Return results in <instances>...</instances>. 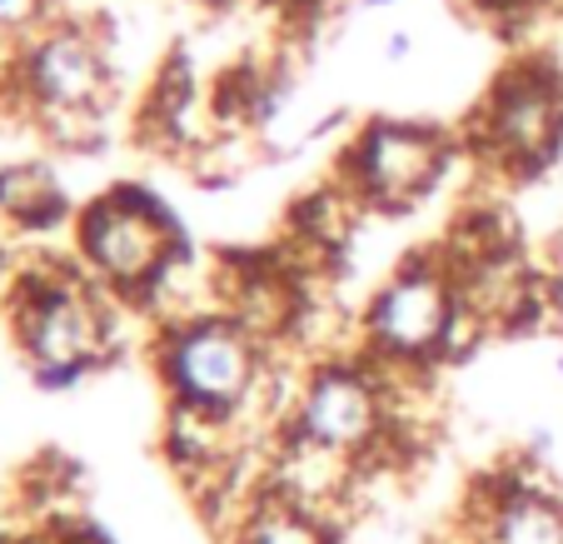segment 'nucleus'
<instances>
[{"label": "nucleus", "instance_id": "nucleus-1", "mask_svg": "<svg viewBox=\"0 0 563 544\" xmlns=\"http://www.w3.org/2000/svg\"><path fill=\"white\" fill-rule=\"evenodd\" d=\"M115 300L80 265L35 260L5 295V320L41 390H70L115 355Z\"/></svg>", "mask_w": 563, "mask_h": 544}, {"label": "nucleus", "instance_id": "nucleus-2", "mask_svg": "<svg viewBox=\"0 0 563 544\" xmlns=\"http://www.w3.org/2000/svg\"><path fill=\"white\" fill-rule=\"evenodd\" d=\"M489 340L459 300L454 270L439 250H419L369 295L360 315V350L389 370H419L454 365Z\"/></svg>", "mask_w": 563, "mask_h": 544}, {"label": "nucleus", "instance_id": "nucleus-3", "mask_svg": "<svg viewBox=\"0 0 563 544\" xmlns=\"http://www.w3.org/2000/svg\"><path fill=\"white\" fill-rule=\"evenodd\" d=\"M75 260L115 300L145 309L155 290L195 260V240L150 185L120 181L75 210Z\"/></svg>", "mask_w": 563, "mask_h": 544}, {"label": "nucleus", "instance_id": "nucleus-4", "mask_svg": "<svg viewBox=\"0 0 563 544\" xmlns=\"http://www.w3.org/2000/svg\"><path fill=\"white\" fill-rule=\"evenodd\" d=\"M150 355H155L159 390L175 410L234 420L245 429V415L269 370V345L255 340L234 315L210 309L195 320L165 325V330H155Z\"/></svg>", "mask_w": 563, "mask_h": 544}, {"label": "nucleus", "instance_id": "nucleus-5", "mask_svg": "<svg viewBox=\"0 0 563 544\" xmlns=\"http://www.w3.org/2000/svg\"><path fill=\"white\" fill-rule=\"evenodd\" d=\"M459 140L429 120L374 116L344 140L334 181L374 215H409L444 185Z\"/></svg>", "mask_w": 563, "mask_h": 544}, {"label": "nucleus", "instance_id": "nucleus-6", "mask_svg": "<svg viewBox=\"0 0 563 544\" xmlns=\"http://www.w3.org/2000/svg\"><path fill=\"white\" fill-rule=\"evenodd\" d=\"M468 140L514 181H539L563 155V70L543 55L514 61L478 106Z\"/></svg>", "mask_w": 563, "mask_h": 544}, {"label": "nucleus", "instance_id": "nucleus-7", "mask_svg": "<svg viewBox=\"0 0 563 544\" xmlns=\"http://www.w3.org/2000/svg\"><path fill=\"white\" fill-rule=\"evenodd\" d=\"M289 435L330 449L344 459H379L394 449V420H389V390L384 370L369 355H324L309 365L305 384L289 410ZM399 455V449H394Z\"/></svg>", "mask_w": 563, "mask_h": 544}, {"label": "nucleus", "instance_id": "nucleus-8", "mask_svg": "<svg viewBox=\"0 0 563 544\" xmlns=\"http://www.w3.org/2000/svg\"><path fill=\"white\" fill-rule=\"evenodd\" d=\"M11 75L41 126L55 116H106L110 61L96 35L80 25H55V31L31 35L15 51Z\"/></svg>", "mask_w": 563, "mask_h": 544}, {"label": "nucleus", "instance_id": "nucleus-9", "mask_svg": "<svg viewBox=\"0 0 563 544\" xmlns=\"http://www.w3.org/2000/svg\"><path fill=\"white\" fill-rule=\"evenodd\" d=\"M468 544H563V494L533 465L478 480L468 494Z\"/></svg>", "mask_w": 563, "mask_h": 544}, {"label": "nucleus", "instance_id": "nucleus-10", "mask_svg": "<svg viewBox=\"0 0 563 544\" xmlns=\"http://www.w3.org/2000/svg\"><path fill=\"white\" fill-rule=\"evenodd\" d=\"M0 220L21 236H51L60 225H75L70 195L60 191L51 165H5L0 171Z\"/></svg>", "mask_w": 563, "mask_h": 544}, {"label": "nucleus", "instance_id": "nucleus-11", "mask_svg": "<svg viewBox=\"0 0 563 544\" xmlns=\"http://www.w3.org/2000/svg\"><path fill=\"white\" fill-rule=\"evenodd\" d=\"M230 544H340V534L330 514L305 510L265 485L250 500V510L230 524Z\"/></svg>", "mask_w": 563, "mask_h": 544}, {"label": "nucleus", "instance_id": "nucleus-12", "mask_svg": "<svg viewBox=\"0 0 563 544\" xmlns=\"http://www.w3.org/2000/svg\"><path fill=\"white\" fill-rule=\"evenodd\" d=\"M195 100H200V90H195V61H190V51H185V45H175V51L159 61L155 80H150L145 135L165 140V145L185 140V126H190Z\"/></svg>", "mask_w": 563, "mask_h": 544}, {"label": "nucleus", "instance_id": "nucleus-13", "mask_svg": "<svg viewBox=\"0 0 563 544\" xmlns=\"http://www.w3.org/2000/svg\"><path fill=\"white\" fill-rule=\"evenodd\" d=\"M269 75L260 70L255 61H240L214 80V96H210V116L220 126H250L255 120V106H260V90H265Z\"/></svg>", "mask_w": 563, "mask_h": 544}, {"label": "nucleus", "instance_id": "nucleus-14", "mask_svg": "<svg viewBox=\"0 0 563 544\" xmlns=\"http://www.w3.org/2000/svg\"><path fill=\"white\" fill-rule=\"evenodd\" d=\"M45 11H51V0H0V31L31 35L45 21Z\"/></svg>", "mask_w": 563, "mask_h": 544}, {"label": "nucleus", "instance_id": "nucleus-15", "mask_svg": "<svg viewBox=\"0 0 563 544\" xmlns=\"http://www.w3.org/2000/svg\"><path fill=\"white\" fill-rule=\"evenodd\" d=\"M474 6H478V11H484V15H504V21H509V15L533 11L539 0H474Z\"/></svg>", "mask_w": 563, "mask_h": 544}, {"label": "nucleus", "instance_id": "nucleus-16", "mask_svg": "<svg viewBox=\"0 0 563 544\" xmlns=\"http://www.w3.org/2000/svg\"><path fill=\"white\" fill-rule=\"evenodd\" d=\"M409 51H415V41H409L405 31H394V35H389V45H384V55H389V61H405Z\"/></svg>", "mask_w": 563, "mask_h": 544}, {"label": "nucleus", "instance_id": "nucleus-17", "mask_svg": "<svg viewBox=\"0 0 563 544\" xmlns=\"http://www.w3.org/2000/svg\"><path fill=\"white\" fill-rule=\"evenodd\" d=\"M384 6H399V0H360V11H384Z\"/></svg>", "mask_w": 563, "mask_h": 544}, {"label": "nucleus", "instance_id": "nucleus-18", "mask_svg": "<svg viewBox=\"0 0 563 544\" xmlns=\"http://www.w3.org/2000/svg\"><path fill=\"white\" fill-rule=\"evenodd\" d=\"M559 374H563V355H559Z\"/></svg>", "mask_w": 563, "mask_h": 544}]
</instances>
